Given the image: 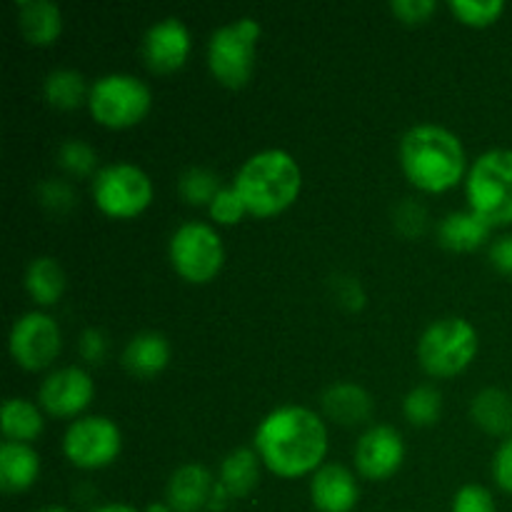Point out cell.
Wrapping results in <instances>:
<instances>
[{
  "label": "cell",
  "mask_w": 512,
  "mask_h": 512,
  "mask_svg": "<svg viewBox=\"0 0 512 512\" xmlns=\"http://www.w3.org/2000/svg\"><path fill=\"white\" fill-rule=\"evenodd\" d=\"M123 368L135 378H155L170 363V343L158 330H140L125 343Z\"/></svg>",
  "instance_id": "ac0fdd59"
},
{
  "label": "cell",
  "mask_w": 512,
  "mask_h": 512,
  "mask_svg": "<svg viewBox=\"0 0 512 512\" xmlns=\"http://www.w3.org/2000/svg\"><path fill=\"white\" fill-rule=\"evenodd\" d=\"M218 480L205 465L185 463L173 470L165 485V503L173 512H198L210 508Z\"/></svg>",
  "instance_id": "2e32d148"
},
{
  "label": "cell",
  "mask_w": 512,
  "mask_h": 512,
  "mask_svg": "<svg viewBox=\"0 0 512 512\" xmlns=\"http://www.w3.org/2000/svg\"><path fill=\"white\" fill-rule=\"evenodd\" d=\"M310 500L318 512H353L360 500L358 478L345 465L325 463L310 475Z\"/></svg>",
  "instance_id": "9a60e30c"
},
{
  "label": "cell",
  "mask_w": 512,
  "mask_h": 512,
  "mask_svg": "<svg viewBox=\"0 0 512 512\" xmlns=\"http://www.w3.org/2000/svg\"><path fill=\"white\" fill-rule=\"evenodd\" d=\"M260 455L255 448L240 445V448L230 450L223 460H220L218 483L230 498H245L255 490L260 480Z\"/></svg>",
  "instance_id": "603a6c76"
},
{
  "label": "cell",
  "mask_w": 512,
  "mask_h": 512,
  "mask_svg": "<svg viewBox=\"0 0 512 512\" xmlns=\"http://www.w3.org/2000/svg\"><path fill=\"white\" fill-rule=\"evenodd\" d=\"M208 213L215 223L235 225L248 215V208H245L243 198H240V193L233 185H223L220 193L213 198V203L208 205Z\"/></svg>",
  "instance_id": "1f68e13d"
},
{
  "label": "cell",
  "mask_w": 512,
  "mask_h": 512,
  "mask_svg": "<svg viewBox=\"0 0 512 512\" xmlns=\"http://www.w3.org/2000/svg\"><path fill=\"white\" fill-rule=\"evenodd\" d=\"M190 48H193L190 28L178 15H165V18L155 20L140 40L145 65L155 73H173V70L183 68Z\"/></svg>",
  "instance_id": "5bb4252c"
},
{
  "label": "cell",
  "mask_w": 512,
  "mask_h": 512,
  "mask_svg": "<svg viewBox=\"0 0 512 512\" xmlns=\"http://www.w3.org/2000/svg\"><path fill=\"white\" fill-rule=\"evenodd\" d=\"M145 512H173V508L168 503H150Z\"/></svg>",
  "instance_id": "60d3db41"
},
{
  "label": "cell",
  "mask_w": 512,
  "mask_h": 512,
  "mask_svg": "<svg viewBox=\"0 0 512 512\" xmlns=\"http://www.w3.org/2000/svg\"><path fill=\"white\" fill-rule=\"evenodd\" d=\"M320 408L323 415L333 423L345 425V428H355V425H365L373 418V395L358 383L350 380H338V383L328 385L320 395Z\"/></svg>",
  "instance_id": "e0dca14e"
},
{
  "label": "cell",
  "mask_w": 512,
  "mask_h": 512,
  "mask_svg": "<svg viewBox=\"0 0 512 512\" xmlns=\"http://www.w3.org/2000/svg\"><path fill=\"white\" fill-rule=\"evenodd\" d=\"M120 450H123V433L108 415H80L65 428L63 455L75 468H108Z\"/></svg>",
  "instance_id": "30bf717a"
},
{
  "label": "cell",
  "mask_w": 512,
  "mask_h": 512,
  "mask_svg": "<svg viewBox=\"0 0 512 512\" xmlns=\"http://www.w3.org/2000/svg\"><path fill=\"white\" fill-rule=\"evenodd\" d=\"M335 290H338L340 305H345V308L358 310V308H363V305H365V290H363V285H360L355 278L340 275V278L335 280Z\"/></svg>",
  "instance_id": "f35d334b"
},
{
  "label": "cell",
  "mask_w": 512,
  "mask_h": 512,
  "mask_svg": "<svg viewBox=\"0 0 512 512\" xmlns=\"http://www.w3.org/2000/svg\"><path fill=\"white\" fill-rule=\"evenodd\" d=\"M220 188L223 183H220L218 173L205 165H190L178 175V193L190 205H210Z\"/></svg>",
  "instance_id": "83f0119b"
},
{
  "label": "cell",
  "mask_w": 512,
  "mask_h": 512,
  "mask_svg": "<svg viewBox=\"0 0 512 512\" xmlns=\"http://www.w3.org/2000/svg\"><path fill=\"white\" fill-rule=\"evenodd\" d=\"M443 413V395L435 385H415L403 398V415L415 428H430Z\"/></svg>",
  "instance_id": "4316f807"
},
{
  "label": "cell",
  "mask_w": 512,
  "mask_h": 512,
  "mask_svg": "<svg viewBox=\"0 0 512 512\" xmlns=\"http://www.w3.org/2000/svg\"><path fill=\"white\" fill-rule=\"evenodd\" d=\"M40 475V455L33 445L3 440L0 445V488L5 493H25Z\"/></svg>",
  "instance_id": "ffe728a7"
},
{
  "label": "cell",
  "mask_w": 512,
  "mask_h": 512,
  "mask_svg": "<svg viewBox=\"0 0 512 512\" xmlns=\"http://www.w3.org/2000/svg\"><path fill=\"white\" fill-rule=\"evenodd\" d=\"M93 512H140V510L133 508V505H128V503H105V505H100V508H95Z\"/></svg>",
  "instance_id": "ab89813d"
},
{
  "label": "cell",
  "mask_w": 512,
  "mask_h": 512,
  "mask_svg": "<svg viewBox=\"0 0 512 512\" xmlns=\"http://www.w3.org/2000/svg\"><path fill=\"white\" fill-rule=\"evenodd\" d=\"M108 350H110V340L108 333L100 328H85L78 338V353L85 363L90 365H98L108 358Z\"/></svg>",
  "instance_id": "e575fe53"
},
{
  "label": "cell",
  "mask_w": 512,
  "mask_h": 512,
  "mask_svg": "<svg viewBox=\"0 0 512 512\" xmlns=\"http://www.w3.org/2000/svg\"><path fill=\"white\" fill-rule=\"evenodd\" d=\"M400 168L415 188L443 193L468 175L463 140L438 123H418L400 138Z\"/></svg>",
  "instance_id": "7a4b0ae2"
},
{
  "label": "cell",
  "mask_w": 512,
  "mask_h": 512,
  "mask_svg": "<svg viewBox=\"0 0 512 512\" xmlns=\"http://www.w3.org/2000/svg\"><path fill=\"white\" fill-rule=\"evenodd\" d=\"M450 10L465 25H490L503 15V0H450Z\"/></svg>",
  "instance_id": "4dcf8cb0"
},
{
  "label": "cell",
  "mask_w": 512,
  "mask_h": 512,
  "mask_svg": "<svg viewBox=\"0 0 512 512\" xmlns=\"http://www.w3.org/2000/svg\"><path fill=\"white\" fill-rule=\"evenodd\" d=\"M263 33L253 15L218 25L208 38V68L225 88H243L255 70V50Z\"/></svg>",
  "instance_id": "8992f818"
},
{
  "label": "cell",
  "mask_w": 512,
  "mask_h": 512,
  "mask_svg": "<svg viewBox=\"0 0 512 512\" xmlns=\"http://www.w3.org/2000/svg\"><path fill=\"white\" fill-rule=\"evenodd\" d=\"M395 228L400 230L403 235H408V238H415V235H420L425 230V225H428V210H425L423 203H418V200L413 198H405L403 203L395 208Z\"/></svg>",
  "instance_id": "836d02e7"
},
{
  "label": "cell",
  "mask_w": 512,
  "mask_h": 512,
  "mask_svg": "<svg viewBox=\"0 0 512 512\" xmlns=\"http://www.w3.org/2000/svg\"><path fill=\"white\" fill-rule=\"evenodd\" d=\"M495 498L485 485L468 483L453 495V508L450 512H495Z\"/></svg>",
  "instance_id": "d6a6232c"
},
{
  "label": "cell",
  "mask_w": 512,
  "mask_h": 512,
  "mask_svg": "<svg viewBox=\"0 0 512 512\" xmlns=\"http://www.w3.org/2000/svg\"><path fill=\"white\" fill-rule=\"evenodd\" d=\"M95 395L90 373L80 365H63L43 378L38 388V405L53 418H80Z\"/></svg>",
  "instance_id": "7c38bea8"
},
{
  "label": "cell",
  "mask_w": 512,
  "mask_h": 512,
  "mask_svg": "<svg viewBox=\"0 0 512 512\" xmlns=\"http://www.w3.org/2000/svg\"><path fill=\"white\" fill-rule=\"evenodd\" d=\"M90 85L85 75L75 68H53L43 78V98L58 110H75L88 103Z\"/></svg>",
  "instance_id": "484cf974"
},
{
  "label": "cell",
  "mask_w": 512,
  "mask_h": 512,
  "mask_svg": "<svg viewBox=\"0 0 512 512\" xmlns=\"http://www.w3.org/2000/svg\"><path fill=\"white\" fill-rule=\"evenodd\" d=\"M260 460L280 478H300L323 468L328 455V425L305 405H280L270 410L255 428Z\"/></svg>",
  "instance_id": "6da1fadb"
},
{
  "label": "cell",
  "mask_w": 512,
  "mask_h": 512,
  "mask_svg": "<svg viewBox=\"0 0 512 512\" xmlns=\"http://www.w3.org/2000/svg\"><path fill=\"white\" fill-rule=\"evenodd\" d=\"M493 233V225L480 218L475 210H453L438 223V243L455 253H473L485 245Z\"/></svg>",
  "instance_id": "d6986e66"
},
{
  "label": "cell",
  "mask_w": 512,
  "mask_h": 512,
  "mask_svg": "<svg viewBox=\"0 0 512 512\" xmlns=\"http://www.w3.org/2000/svg\"><path fill=\"white\" fill-rule=\"evenodd\" d=\"M233 188L240 193L250 215L270 218L295 203L303 188V170L288 150L265 148L240 165Z\"/></svg>",
  "instance_id": "3957f363"
},
{
  "label": "cell",
  "mask_w": 512,
  "mask_h": 512,
  "mask_svg": "<svg viewBox=\"0 0 512 512\" xmlns=\"http://www.w3.org/2000/svg\"><path fill=\"white\" fill-rule=\"evenodd\" d=\"M0 430L5 440L30 445L45 430L43 408L28 398H8L0 413Z\"/></svg>",
  "instance_id": "cb8c5ba5"
},
{
  "label": "cell",
  "mask_w": 512,
  "mask_h": 512,
  "mask_svg": "<svg viewBox=\"0 0 512 512\" xmlns=\"http://www.w3.org/2000/svg\"><path fill=\"white\" fill-rule=\"evenodd\" d=\"M465 198L493 228L512 225V148H490L473 160L465 175Z\"/></svg>",
  "instance_id": "277c9868"
},
{
  "label": "cell",
  "mask_w": 512,
  "mask_h": 512,
  "mask_svg": "<svg viewBox=\"0 0 512 512\" xmlns=\"http://www.w3.org/2000/svg\"><path fill=\"white\" fill-rule=\"evenodd\" d=\"M55 160H58V165L65 173L75 175V178H85V175L93 178L100 170L98 153H95L93 145L83 138H65L63 143L58 145Z\"/></svg>",
  "instance_id": "f1b7e54d"
},
{
  "label": "cell",
  "mask_w": 512,
  "mask_h": 512,
  "mask_svg": "<svg viewBox=\"0 0 512 512\" xmlns=\"http://www.w3.org/2000/svg\"><path fill=\"white\" fill-rule=\"evenodd\" d=\"M488 258L490 265H493L498 273L510 275L512 278V233L500 235V238H495L493 243H490Z\"/></svg>",
  "instance_id": "74e56055"
},
{
  "label": "cell",
  "mask_w": 512,
  "mask_h": 512,
  "mask_svg": "<svg viewBox=\"0 0 512 512\" xmlns=\"http://www.w3.org/2000/svg\"><path fill=\"white\" fill-rule=\"evenodd\" d=\"M490 470H493L495 485H498L500 490H505L508 495H512V435L498 445Z\"/></svg>",
  "instance_id": "8d00e7d4"
},
{
  "label": "cell",
  "mask_w": 512,
  "mask_h": 512,
  "mask_svg": "<svg viewBox=\"0 0 512 512\" xmlns=\"http://www.w3.org/2000/svg\"><path fill=\"white\" fill-rule=\"evenodd\" d=\"M478 348L475 325L460 315H445L420 333L418 363L433 378H453L473 363Z\"/></svg>",
  "instance_id": "5b68a950"
},
{
  "label": "cell",
  "mask_w": 512,
  "mask_h": 512,
  "mask_svg": "<svg viewBox=\"0 0 512 512\" xmlns=\"http://www.w3.org/2000/svg\"><path fill=\"white\" fill-rule=\"evenodd\" d=\"M355 468L368 480H388L403 468L405 440L393 425H370L355 443Z\"/></svg>",
  "instance_id": "4fadbf2b"
},
{
  "label": "cell",
  "mask_w": 512,
  "mask_h": 512,
  "mask_svg": "<svg viewBox=\"0 0 512 512\" xmlns=\"http://www.w3.org/2000/svg\"><path fill=\"white\" fill-rule=\"evenodd\" d=\"M40 512H70V510L63 508V505H48V508H43Z\"/></svg>",
  "instance_id": "b9f144b4"
},
{
  "label": "cell",
  "mask_w": 512,
  "mask_h": 512,
  "mask_svg": "<svg viewBox=\"0 0 512 512\" xmlns=\"http://www.w3.org/2000/svg\"><path fill=\"white\" fill-rule=\"evenodd\" d=\"M153 93L133 73H105L90 83L88 110L105 128H130L148 115Z\"/></svg>",
  "instance_id": "52a82bcc"
},
{
  "label": "cell",
  "mask_w": 512,
  "mask_h": 512,
  "mask_svg": "<svg viewBox=\"0 0 512 512\" xmlns=\"http://www.w3.org/2000/svg\"><path fill=\"white\" fill-rule=\"evenodd\" d=\"M25 290L38 305H55L65 293V270L53 255H38L25 268Z\"/></svg>",
  "instance_id": "d4e9b609"
},
{
  "label": "cell",
  "mask_w": 512,
  "mask_h": 512,
  "mask_svg": "<svg viewBox=\"0 0 512 512\" xmlns=\"http://www.w3.org/2000/svg\"><path fill=\"white\" fill-rule=\"evenodd\" d=\"M8 348L15 363L25 370H43L53 365L63 348V333L53 315L28 310L10 325Z\"/></svg>",
  "instance_id": "8fae6325"
},
{
  "label": "cell",
  "mask_w": 512,
  "mask_h": 512,
  "mask_svg": "<svg viewBox=\"0 0 512 512\" xmlns=\"http://www.w3.org/2000/svg\"><path fill=\"white\" fill-rule=\"evenodd\" d=\"M390 10H393L398 20L415 25L425 23V20L438 10V3H435V0H393V3H390Z\"/></svg>",
  "instance_id": "d590c367"
},
{
  "label": "cell",
  "mask_w": 512,
  "mask_h": 512,
  "mask_svg": "<svg viewBox=\"0 0 512 512\" xmlns=\"http://www.w3.org/2000/svg\"><path fill=\"white\" fill-rule=\"evenodd\" d=\"M470 418L485 430L488 435L495 438H510L512 435V395L503 388H490L478 390L470 400Z\"/></svg>",
  "instance_id": "7402d4cb"
},
{
  "label": "cell",
  "mask_w": 512,
  "mask_h": 512,
  "mask_svg": "<svg viewBox=\"0 0 512 512\" xmlns=\"http://www.w3.org/2000/svg\"><path fill=\"white\" fill-rule=\"evenodd\" d=\"M168 258L188 283H210L223 270L225 245L218 230L203 220H185L170 233Z\"/></svg>",
  "instance_id": "ba28073f"
},
{
  "label": "cell",
  "mask_w": 512,
  "mask_h": 512,
  "mask_svg": "<svg viewBox=\"0 0 512 512\" xmlns=\"http://www.w3.org/2000/svg\"><path fill=\"white\" fill-rule=\"evenodd\" d=\"M90 193L100 213L120 220L135 218L153 200V180L138 163L113 160L93 175Z\"/></svg>",
  "instance_id": "9c48e42d"
},
{
  "label": "cell",
  "mask_w": 512,
  "mask_h": 512,
  "mask_svg": "<svg viewBox=\"0 0 512 512\" xmlns=\"http://www.w3.org/2000/svg\"><path fill=\"white\" fill-rule=\"evenodd\" d=\"M18 28L30 45H50L63 30V10L53 0H18Z\"/></svg>",
  "instance_id": "44dd1931"
},
{
  "label": "cell",
  "mask_w": 512,
  "mask_h": 512,
  "mask_svg": "<svg viewBox=\"0 0 512 512\" xmlns=\"http://www.w3.org/2000/svg\"><path fill=\"white\" fill-rule=\"evenodd\" d=\"M38 203L43 205L48 213L65 215L75 208L78 203V195L75 188L63 178H45L38 185Z\"/></svg>",
  "instance_id": "f546056e"
}]
</instances>
